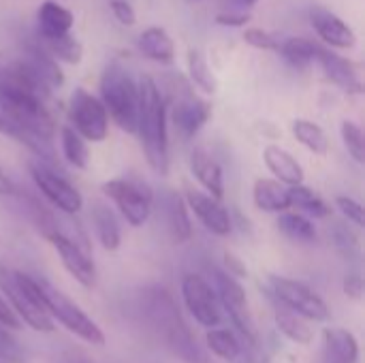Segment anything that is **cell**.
Masks as SVG:
<instances>
[{
	"instance_id": "cell-1",
	"label": "cell",
	"mask_w": 365,
	"mask_h": 363,
	"mask_svg": "<svg viewBox=\"0 0 365 363\" xmlns=\"http://www.w3.org/2000/svg\"><path fill=\"white\" fill-rule=\"evenodd\" d=\"M141 308L154 334L165 342L167 349H171L173 355H178L184 363H210L205 351L197 344V338L178 312L171 293H167L163 287H150L141 295Z\"/></svg>"
},
{
	"instance_id": "cell-2",
	"label": "cell",
	"mask_w": 365,
	"mask_h": 363,
	"mask_svg": "<svg viewBox=\"0 0 365 363\" xmlns=\"http://www.w3.org/2000/svg\"><path fill=\"white\" fill-rule=\"evenodd\" d=\"M137 133L150 167L165 175L169 171V139H167V101L152 77H141Z\"/></svg>"
},
{
	"instance_id": "cell-3",
	"label": "cell",
	"mask_w": 365,
	"mask_h": 363,
	"mask_svg": "<svg viewBox=\"0 0 365 363\" xmlns=\"http://www.w3.org/2000/svg\"><path fill=\"white\" fill-rule=\"evenodd\" d=\"M101 103L107 116L126 131L137 133V109H139V88L130 73L118 64L109 62L101 77Z\"/></svg>"
},
{
	"instance_id": "cell-4",
	"label": "cell",
	"mask_w": 365,
	"mask_h": 363,
	"mask_svg": "<svg viewBox=\"0 0 365 363\" xmlns=\"http://www.w3.org/2000/svg\"><path fill=\"white\" fill-rule=\"evenodd\" d=\"M32 282H34V289H36L43 310L47 312V317L51 321H58L62 327H66L71 334H75L77 338H81L88 344H94V347L105 344L103 329L75 302H71L64 293L53 289L43 278H32Z\"/></svg>"
},
{
	"instance_id": "cell-5",
	"label": "cell",
	"mask_w": 365,
	"mask_h": 363,
	"mask_svg": "<svg viewBox=\"0 0 365 363\" xmlns=\"http://www.w3.org/2000/svg\"><path fill=\"white\" fill-rule=\"evenodd\" d=\"M0 291H2L0 295L6 300L15 317L24 321L28 327L43 334H51L56 329L53 321L47 317V312L41 306L32 276L21 272H11L6 265L0 263Z\"/></svg>"
},
{
	"instance_id": "cell-6",
	"label": "cell",
	"mask_w": 365,
	"mask_h": 363,
	"mask_svg": "<svg viewBox=\"0 0 365 363\" xmlns=\"http://www.w3.org/2000/svg\"><path fill=\"white\" fill-rule=\"evenodd\" d=\"M103 193L115 203L130 227H141L148 223L154 205V193L143 180L133 175L113 178L103 184Z\"/></svg>"
},
{
	"instance_id": "cell-7",
	"label": "cell",
	"mask_w": 365,
	"mask_h": 363,
	"mask_svg": "<svg viewBox=\"0 0 365 363\" xmlns=\"http://www.w3.org/2000/svg\"><path fill=\"white\" fill-rule=\"evenodd\" d=\"M212 274V289L218 297V304L222 310H227L229 315V321L233 323V327L242 334V338H246L248 344H257L259 336H257V327H255V321H252V315L248 310V300H246V293L242 289V285L227 272L218 270V267H212L210 270Z\"/></svg>"
},
{
	"instance_id": "cell-8",
	"label": "cell",
	"mask_w": 365,
	"mask_h": 363,
	"mask_svg": "<svg viewBox=\"0 0 365 363\" xmlns=\"http://www.w3.org/2000/svg\"><path fill=\"white\" fill-rule=\"evenodd\" d=\"M269 295L282 308L304 317L306 321H327L329 319V308L323 302V297L317 295L304 282H297V280H291V278L272 276L269 278Z\"/></svg>"
},
{
	"instance_id": "cell-9",
	"label": "cell",
	"mask_w": 365,
	"mask_h": 363,
	"mask_svg": "<svg viewBox=\"0 0 365 363\" xmlns=\"http://www.w3.org/2000/svg\"><path fill=\"white\" fill-rule=\"evenodd\" d=\"M30 175H32L36 188L41 190V195L58 212H62L66 216H73L83 208L81 193L64 175H60V171H56L51 165L36 158V160L30 163Z\"/></svg>"
},
{
	"instance_id": "cell-10",
	"label": "cell",
	"mask_w": 365,
	"mask_h": 363,
	"mask_svg": "<svg viewBox=\"0 0 365 363\" xmlns=\"http://www.w3.org/2000/svg\"><path fill=\"white\" fill-rule=\"evenodd\" d=\"M71 122L73 131L86 141L101 143L109 133V116L94 94L83 88H77L71 96Z\"/></svg>"
},
{
	"instance_id": "cell-11",
	"label": "cell",
	"mask_w": 365,
	"mask_h": 363,
	"mask_svg": "<svg viewBox=\"0 0 365 363\" xmlns=\"http://www.w3.org/2000/svg\"><path fill=\"white\" fill-rule=\"evenodd\" d=\"M182 300L190 317L203 327H218L222 323V308L212 285L199 274L182 278Z\"/></svg>"
},
{
	"instance_id": "cell-12",
	"label": "cell",
	"mask_w": 365,
	"mask_h": 363,
	"mask_svg": "<svg viewBox=\"0 0 365 363\" xmlns=\"http://www.w3.org/2000/svg\"><path fill=\"white\" fill-rule=\"evenodd\" d=\"M47 242L56 248L64 270L86 289H92L96 282V267L94 261L90 259L88 250L71 235L62 233V231H51L49 235H45Z\"/></svg>"
},
{
	"instance_id": "cell-13",
	"label": "cell",
	"mask_w": 365,
	"mask_h": 363,
	"mask_svg": "<svg viewBox=\"0 0 365 363\" xmlns=\"http://www.w3.org/2000/svg\"><path fill=\"white\" fill-rule=\"evenodd\" d=\"M210 116H212V107L203 98H199L186 83H182L171 109V118L180 137L184 141L192 139L205 126Z\"/></svg>"
},
{
	"instance_id": "cell-14",
	"label": "cell",
	"mask_w": 365,
	"mask_h": 363,
	"mask_svg": "<svg viewBox=\"0 0 365 363\" xmlns=\"http://www.w3.org/2000/svg\"><path fill=\"white\" fill-rule=\"evenodd\" d=\"M184 201H186L188 210L195 212V216L201 220V225L207 231H212L214 235H229L231 233V229H233L231 216L220 205V201H216L210 195H203L199 190H186Z\"/></svg>"
},
{
	"instance_id": "cell-15",
	"label": "cell",
	"mask_w": 365,
	"mask_h": 363,
	"mask_svg": "<svg viewBox=\"0 0 365 363\" xmlns=\"http://www.w3.org/2000/svg\"><path fill=\"white\" fill-rule=\"evenodd\" d=\"M317 62L323 66L327 79L331 83H336L340 90L349 92V94H359L364 88H361V79H359V73H357V66L342 58L340 53L327 49V47H321L319 45V51H317Z\"/></svg>"
},
{
	"instance_id": "cell-16",
	"label": "cell",
	"mask_w": 365,
	"mask_h": 363,
	"mask_svg": "<svg viewBox=\"0 0 365 363\" xmlns=\"http://www.w3.org/2000/svg\"><path fill=\"white\" fill-rule=\"evenodd\" d=\"M17 58H21L49 90L60 88L64 83V75L58 66V60L51 58V53L36 41V36L21 45V53Z\"/></svg>"
},
{
	"instance_id": "cell-17",
	"label": "cell",
	"mask_w": 365,
	"mask_h": 363,
	"mask_svg": "<svg viewBox=\"0 0 365 363\" xmlns=\"http://www.w3.org/2000/svg\"><path fill=\"white\" fill-rule=\"evenodd\" d=\"M310 19H312V26L317 30V34L331 47H355L357 45V36L353 32V28L342 21L338 15H334L331 11L327 9H312L310 13Z\"/></svg>"
},
{
	"instance_id": "cell-18",
	"label": "cell",
	"mask_w": 365,
	"mask_h": 363,
	"mask_svg": "<svg viewBox=\"0 0 365 363\" xmlns=\"http://www.w3.org/2000/svg\"><path fill=\"white\" fill-rule=\"evenodd\" d=\"M190 169L195 178L201 182L205 190H210V197L220 201L225 197V173L218 160L205 150V148H195L190 154Z\"/></svg>"
},
{
	"instance_id": "cell-19",
	"label": "cell",
	"mask_w": 365,
	"mask_h": 363,
	"mask_svg": "<svg viewBox=\"0 0 365 363\" xmlns=\"http://www.w3.org/2000/svg\"><path fill=\"white\" fill-rule=\"evenodd\" d=\"M263 160L280 184H287V186L304 184V169H302L299 160L289 150L272 143L263 150Z\"/></svg>"
},
{
	"instance_id": "cell-20",
	"label": "cell",
	"mask_w": 365,
	"mask_h": 363,
	"mask_svg": "<svg viewBox=\"0 0 365 363\" xmlns=\"http://www.w3.org/2000/svg\"><path fill=\"white\" fill-rule=\"evenodd\" d=\"M36 24H38V34L41 39H53V36H62V34H71V28L75 24L73 13L56 2V0H45L38 6L36 13Z\"/></svg>"
},
{
	"instance_id": "cell-21",
	"label": "cell",
	"mask_w": 365,
	"mask_h": 363,
	"mask_svg": "<svg viewBox=\"0 0 365 363\" xmlns=\"http://www.w3.org/2000/svg\"><path fill=\"white\" fill-rule=\"evenodd\" d=\"M252 199H255V205L261 212L282 214V212L291 210L289 188L284 184H280L278 180H267V178L257 180L255 182V190H252Z\"/></svg>"
},
{
	"instance_id": "cell-22",
	"label": "cell",
	"mask_w": 365,
	"mask_h": 363,
	"mask_svg": "<svg viewBox=\"0 0 365 363\" xmlns=\"http://www.w3.org/2000/svg\"><path fill=\"white\" fill-rule=\"evenodd\" d=\"M137 47L145 58L160 62V64H171L175 58V47H173L171 36L163 28H156V26H152L139 34Z\"/></svg>"
},
{
	"instance_id": "cell-23",
	"label": "cell",
	"mask_w": 365,
	"mask_h": 363,
	"mask_svg": "<svg viewBox=\"0 0 365 363\" xmlns=\"http://www.w3.org/2000/svg\"><path fill=\"white\" fill-rule=\"evenodd\" d=\"M92 227L96 231V237L101 242V246L109 252L118 250L122 244V231H120V223L113 214V210L105 203H94L92 208Z\"/></svg>"
},
{
	"instance_id": "cell-24",
	"label": "cell",
	"mask_w": 365,
	"mask_h": 363,
	"mask_svg": "<svg viewBox=\"0 0 365 363\" xmlns=\"http://www.w3.org/2000/svg\"><path fill=\"white\" fill-rule=\"evenodd\" d=\"M165 218L169 225V231L178 244H184L192 235V225L188 218V205L182 195L169 190L165 197Z\"/></svg>"
},
{
	"instance_id": "cell-25",
	"label": "cell",
	"mask_w": 365,
	"mask_h": 363,
	"mask_svg": "<svg viewBox=\"0 0 365 363\" xmlns=\"http://www.w3.org/2000/svg\"><path fill=\"white\" fill-rule=\"evenodd\" d=\"M278 51L291 66L308 68L312 62H317L319 45L304 36H291V39H284L282 43H278Z\"/></svg>"
},
{
	"instance_id": "cell-26",
	"label": "cell",
	"mask_w": 365,
	"mask_h": 363,
	"mask_svg": "<svg viewBox=\"0 0 365 363\" xmlns=\"http://www.w3.org/2000/svg\"><path fill=\"white\" fill-rule=\"evenodd\" d=\"M276 327L280 334H284L295 344H310L314 340V329L310 327V321H306L304 317H299L287 308L276 310Z\"/></svg>"
},
{
	"instance_id": "cell-27",
	"label": "cell",
	"mask_w": 365,
	"mask_h": 363,
	"mask_svg": "<svg viewBox=\"0 0 365 363\" xmlns=\"http://www.w3.org/2000/svg\"><path fill=\"white\" fill-rule=\"evenodd\" d=\"M289 195H291V208H297L299 214H304L306 218H325L329 216L331 208L323 201V197H319L312 188L299 184V186H289Z\"/></svg>"
},
{
	"instance_id": "cell-28",
	"label": "cell",
	"mask_w": 365,
	"mask_h": 363,
	"mask_svg": "<svg viewBox=\"0 0 365 363\" xmlns=\"http://www.w3.org/2000/svg\"><path fill=\"white\" fill-rule=\"evenodd\" d=\"M278 229L293 242L312 244L317 242V227L310 218L299 212H282L278 218Z\"/></svg>"
},
{
	"instance_id": "cell-29",
	"label": "cell",
	"mask_w": 365,
	"mask_h": 363,
	"mask_svg": "<svg viewBox=\"0 0 365 363\" xmlns=\"http://www.w3.org/2000/svg\"><path fill=\"white\" fill-rule=\"evenodd\" d=\"M36 41L51 53L53 60H62L66 64H79L81 58H83L81 43L75 36H71V34H62V36H53V39L36 36Z\"/></svg>"
},
{
	"instance_id": "cell-30",
	"label": "cell",
	"mask_w": 365,
	"mask_h": 363,
	"mask_svg": "<svg viewBox=\"0 0 365 363\" xmlns=\"http://www.w3.org/2000/svg\"><path fill=\"white\" fill-rule=\"evenodd\" d=\"M205 342L207 349L225 362H235L242 355V342L231 329H210Z\"/></svg>"
},
{
	"instance_id": "cell-31",
	"label": "cell",
	"mask_w": 365,
	"mask_h": 363,
	"mask_svg": "<svg viewBox=\"0 0 365 363\" xmlns=\"http://www.w3.org/2000/svg\"><path fill=\"white\" fill-rule=\"evenodd\" d=\"M293 135L302 145H306L314 154L323 156L329 150V139H327L325 131L310 120H295L293 122Z\"/></svg>"
},
{
	"instance_id": "cell-32",
	"label": "cell",
	"mask_w": 365,
	"mask_h": 363,
	"mask_svg": "<svg viewBox=\"0 0 365 363\" xmlns=\"http://www.w3.org/2000/svg\"><path fill=\"white\" fill-rule=\"evenodd\" d=\"M60 143H62V156H64V160L68 165H73L75 169H86L88 167V158H90L88 145L71 126H62Z\"/></svg>"
},
{
	"instance_id": "cell-33",
	"label": "cell",
	"mask_w": 365,
	"mask_h": 363,
	"mask_svg": "<svg viewBox=\"0 0 365 363\" xmlns=\"http://www.w3.org/2000/svg\"><path fill=\"white\" fill-rule=\"evenodd\" d=\"M188 73H190V81L205 94H214L216 92V77L205 60V56L199 49H190L188 51Z\"/></svg>"
},
{
	"instance_id": "cell-34",
	"label": "cell",
	"mask_w": 365,
	"mask_h": 363,
	"mask_svg": "<svg viewBox=\"0 0 365 363\" xmlns=\"http://www.w3.org/2000/svg\"><path fill=\"white\" fill-rule=\"evenodd\" d=\"M342 139H344V145H346L349 154H351L357 163H364L365 139L361 126L355 124L353 120H344V122H342Z\"/></svg>"
},
{
	"instance_id": "cell-35",
	"label": "cell",
	"mask_w": 365,
	"mask_h": 363,
	"mask_svg": "<svg viewBox=\"0 0 365 363\" xmlns=\"http://www.w3.org/2000/svg\"><path fill=\"white\" fill-rule=\"evenodd\" d=\"M331 237H334V242H336V248L342 252V255H346V257H353L357 250H359V240H357V235L346 227V225H336L334 227V233H331Z\"/></svg>"
},
{
	"instance_id": "cell-36",
	"label": "cell",
	"mask_w": 365,
	"mask_h": 363,
	"mask_svg": "<svg viewBox=\"0 0 365 363\" xmlns=\"http://www.w3.org/2000/svg\"><path fill=\"white\" fill-rule=\"evenodd\" d=\"M0 359L2 362L11 363H21L24 362V351L19 347V342L13 338V334L0 325Z\"/></svg>"
},
{
	"instance_id": "cell-37",
	"label": "cell",
	"mask_w": 365,
	"mask_h": 363,
	"mask_svg": "<svg viewBox=\"0 0 365 363\" xmlns=\"http://www.w3.org/2000/svg\"><path fill=\"white\" fill-rule=\"evenodd\" d=\"M336 205H338V210L344 214V218L349 220V223H353V225H357V227H364V208H361V203L359 201H355L353 197H336Z\"/></svg>"
},
{
	"instance_id": "cell-38",
	"label": "cell",
	"mask_w": 365,
	"mask_h": 363,
	"mask_svg": "<svg viewBox=\"0 0 365 363\" xmlns=\"http://www.w3.org/2000/svg\"><path fill=\"white\" fill-rule=\"evenodd\" d=\"M244 39L248 45L257 47V49H278V41L274 34L265 32L263 28H248L244 32Z\"/></svg>"
},
{
	"instance_id": "cell-39",
	"label": "cell",
	"mask_w": 365,
	"mask_h": 363,
	"mask_svg": "<svg viewBox=\"0 0 365 363\" xmlns=\"http://www.w3.org/2000/svg\"><path fill=\"white\" fill-rule=\"evenodd\" d=\"M250 13L248 11H240V9H225L216 15V24L227 26V28H242L250 21Z\"/></svg>"
},
{
	"instance_id": "cell-40",
	"label": "cell",
	"mask_w": 365,
	"mask_h": 363,
	"mask_svg": "<svg viewBox=\"0 0 365 363\" xmlns=\"http://www.w3.org/2000/svg\"><path fill=\"white\" fill-rule=\"evenodd\" d=\"M109 6H111V13L115 15V19L122 26H133L137 21L135 9H133V4L128 0H109Z\"/></svg>"
},
{
	"instance_id": "cell-41",
	"label": "cell",
	"mask_w": 365,
	"mask_h": 363,
	"mask_svg": "<svg viewBox=\"0 0 365 363\" xmlns=\"http://www.w3.org/2000/svg\"><path fill=\"white\" fill-rule=\"evenodd\" d=\"M0 325L6 329H13V332L21 329V321L15 317V312L11 310V306L6 304V300L2 295H0Z\"/></svg>"
},
{
	"instance_id": "cell-42",
	"label": "cell",
	"mask_w": 365,
	"mask_h": 363,
	"mask_svg": "<svg viewBox=\"0 0 365 363\" xmlns=\"http://www.w3.org/2000/svg\"><path fill=\"white\" fill-rule=\"evenodd\" d=\"M344 295L351 300H361L364 297V278L359 274H351L344 278Z\"/></svg>"
},
{
	"instance_id": "cell-43",
	"label": "cell",
	"mask_w": 365,
	"mask_h": 363,
	"mask_svg": "<svg viewBox=\"0 0 365 363\" xmlns=\"http://www.w3.org/2000/svg\"><path fill=\"white\" fill-rule=\"evenodd\" d=\"M227 267H229L227 274H231V276H244L246 274V270L242 267V263L233 255H229V252H227Z\"/></svg>"
},
{
	"instance_id": "cell-44",
	"label": "cell",
	"mask_w": 365,
	"mask_h": 363,
	"mask_svg": "<svg viewBox=\"0 0 365 363\" xmlns=\"http://www.w3.org/2000/svg\"><path fill=\"white\" fill-rule=\"evenodd\" d=\"M0 195H15V184L6 178L2 169H0Z\"/></svg>"
},
{
	"instance_id": "cell-45",
	"label": "cell",
	"mask_w": 365,
	"mask_h": 363,
	"mask_svg": "<svg viewBox=\"0 0 365 363\" xmlns=\"http://www.w3.org/2000/svg\"><path fill=\"white\" fill-rule=\"evenodd\" d=\"M231 9H240V11H248L250 6H255L259 0H229Z\"/></svg>"
},
{
	"instance_id": "cell-46",
	"label": "cell",
	"mask_w": 365,
	"mask_h": 363,
	"mask_svg": "<svg viewBox=\"0 0 365 363\" xmlns=\"http://www.w3.org/2000/svg\"><path fill=\"white\" fill-rule=\"evenodd\" d=\"M0 133H2V135H9V137H11V126H9V122H6V120H4L2 116H0Z\"/></svg>"
},
{
	"instance_id": "cell-47",
	"label": "cell",
	"mask_w": 365,
	"mask_h": 363,
	"mask_svg": "<svg viewBox=\"0 0 365 363\" xmlns=\"http://www.w3.org/2000/svg\"><path fill=\"white\" fill-rule=\"evenodd\" d=\"M192 2H195V0H192Z\"/></svg>"
},
{
	"instance_id": "cell-48",
	"label": "cell",
	"mask_w": 365,
	"mask_h": 363,
	"mask_svg": "<svg viewBox=\"0 0 365 363\" xmlns=\"http://www.w3.org/2000/svg\"><path fill=\"white\" fill-rule=\"evenodd\" d=\"M0 363H2V362H0Z\"/></svg>"
}]
</instances>
